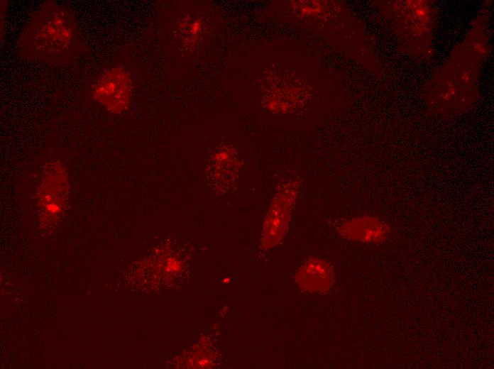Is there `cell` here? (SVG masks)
I'll list each match as a JSON object with an SVG mask.
<instances>
[{"label": "cell", "instance_id": "cell-8", "mask_svg": "<svg viewBox=\"0 0 494 369\" xmlns=\"http://www.w3.org/2000/svg\"><path fill=\"white\" fill-rule=\"evenodd\" d=\"M301 4L303 6L298 7V9L303 15H315L317 13H320L322 10L321 4L314 3V1H312V3H302Z\"/></svg>", "mask_w": 494, "mask_h": 369}, {"label": "cell", "instance_id": "cell-3", "mask_svg": "<svg viewBox=\"0 0 494 369\" xmlns=\"http://www.w3.org/2000/svg\"><path fill=\"white\" fill-rule=\"evenodd\" d=\"M242 168V160L234 147L223 143L208 158L204 168L206 183L215 194L224 195L237 187Z\"/></svg>", "mask_w": 494, "mask_h": 369}, {"label": "cell", "instance_id": "cell-2", "mask_svg": "<svg viewBox=\"0 0 494 369\" xmlns=\"http://www.w3.org/2000/svg\"><path fill=\"white\" fill-rule=\"evenodd\" d=\"M301 184L298 177H286L278 183L263 224L260 245L263 250L275 248L285 238Z\"/></svg>", "mask_w": 494, "mask_h": 369}, {"label": "cell", "instance_id": "cell-1", "mask_svg": "<svg viewBox=\"0 0 494 369\" xmlns=\"http://www.w3.org/2000/svg\"><path fill=\"white\" fill-rule=\"evenodd\" d=\"M74 15L48 1L35 12L19 38V57L60 65L73 60L82 50Z\"/></svg>", "mask_w": 494, "mask_h": 369}, {"label": "cell", "instance_id": "cell-7", "mask_svg": "<svg viewBox=\"0 0 494 369\" xmlns=\"http://www.w3.org/2000/svg\"><path fill=\"white\" fill-rule=\"evenodd\" d=\"M180 31L183 35L184 43H192V48H194L198 43L200 35L203 31L204 23L201 18H185L183 25L179 26Z\"/></svg>", "mask_w": 494, "mask_h": 369}, {"label": "cell", "instance_id": "cell-4", "mask_svg": "<svg viewBox=\"0 0 494 369\" xmlns=\"http://www.w3.org/2000/svg\"><path fill=\"white\" fill-rule=\"evenodd\" d=\"M132 90L128 72L121 67H115L98 77L92 87V95L108 111L119 114L128 107Z\"/></svg>", "mask_w": 494, "mask_h": 369}, {"label": "cell", "instance_id": "cell-5", "mask_svg": "<svg viewBox=\"0 0 494 369\" xmlns=\"http://www.w3.org/2000/svg\"><path fill=\"white\" fill-rule=\"evenodd\" d=\"M331 265L326 260L312 257L305 260L295 273L299 287L309 292L325 291L333 282Z\"/></svg>", "mask_w": 494, "mask_h": 369}, {"label": "cell", "instance_id": "cell-6", "mask_svg": "<svg viewBox=\"0 0 494 369\" xmlns=\"http://www.w3.org/2000/svg\"><path fill=\"white\" fill-rule=\"evenodd\" d=\"M339 231L343 236L361 241H375L381 235L380 224L371 218L353 219L341 226Z\"/></svg>", "mask_w": 494, "mask_h": 369}]
</instances>
